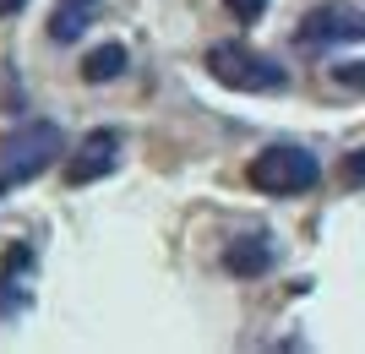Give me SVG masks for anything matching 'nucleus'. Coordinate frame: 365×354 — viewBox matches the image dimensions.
I'll return each mask as SVG.
<instances>
[{
	"label": "nucleus",
	"mask_w": 365,
	"mask_h": 354,
	"mask_svg": "<svg viewBox=\"0 0 365 354\" xmlns=\"http://www.w3.org/2000/svg\"><path fill=\"white\" fill-rule=\"evenodd\" d=\"M207 77L229 93H284L289 88V66H278L273 55H262L240 38H224V44L207 49Z\"/></svg>",
	"instance_id": "nucleus-2"
},
{
	"label": "nucleus",
	"mask_w": 365,
	"mask_h": 354,
	"mask_svg": "<svg viewBox=\"0 0 365 354\" xmlns=\"http://www.w3.org/2000/svg\"><path fill=\"white\" fill-rule=\"evenodd\" d=\"M224 267L235 278H262L267 267H273V240L262 229H251V234H235L229 240V251H224Z\"/></svg>",
	"instance_id": "nucleus-6"
},
{
	"label": "nucleus",
	"mask_w": 365,
	"mask_h": 354,
	"mask_svg": "<svg viewBox=\"0 0 365 354\" xmlns=\"http://www.w3.org/2000/svg\"><path fill=\"white\" fill-rule=\"evenodd\" d=\"M115 164H120V131L98 125V131H88V137L76 142L71 164H66V185H93V180H104V175H115Z\"/></svg>",
	"instance_id": "nucleus-5"
},
{
	"label": "nucleus",
	"mask_w": 365,
	"mask_h": 354,
	"mask_svg": "<svg viewBox=\"0 0 365 354\" xmlns=\"http://www.w3.org/2000/svg\"><path fill=\"white\" fill-rule=\"evenodd\" d=\"M28 0H0V16H11V11H22Z\"/></svg>",
	"instance_id": "nucleus-12"
},
{
	"label": "nucleus",
	"mask_w": 365,
	"mask_h": 354,
	"mask_svg": "<svg viewBox=\"0 0 365 354\" xmlns=\"http://www.w3.org/2000/svg\"><path fill=\"white\" fill-rule=\"evenodd\" d=\"M125 77V44H98L88 49V61H82V82H93V88H104V82Z\"/></svg>",
	"instance_id": "nucleus-8"
},
{
	"label": "nucleus",
	"mask_w": 365,
	"mask_h": 354,
	"mask_svg": "<svg viewBox=\"0 0 365 354\" xmlns=\"http://www.w3.org/2000/svg\"><path fill=\"white\" fill-rule=\"evenodd\" d=\"M344 180H349V185H365V147L349 158V164H344Z\"/></svg>",
	"instance_id": "nucleus-11"
},
{
	"label": "nucleus",
	"mask_w": 365,
	"mask_h": 354,
	"mask_svg": "<svg viewBox=\"0 0 365 354\" xmlns=\"http://www.w3.org/2000/svg\"><path fill=\"white\" fill-rule=\"evenodd\" d=\"M327 77H333L338 88H349V93H365V61H344V66H327Z\"/></svg>",
	"instance_id": "nucleus-9"
},
{
	"label": "nucleus",
	"mask_w": 365,
	"mask_h": 354,
	"mask_svg": "<svg viewBox=\"0 0 365 354\" xmlns=\"http://www.w3.org/2000/svg\"><path fill=\"white\" fill-rule=\"evenodd\" d=\"M245 180L262 197H305V191L322 185V164H317V153H305L294 142H273V147H262L245 164Z\"/></svg>",
	"instance_id": "nucleus-3"
},
{
	"label": "nucleus",
	"mask_w": 365,
	"mask_h": 354,
	"mask_svg": "<svg viewBox=\"0 0 365 354\" xmlns=\"http://www.w3.org/2000/svg\"><path fill=\"white\" fill-rule=\"evenodd\" d=\"M66 153V131L55 120H22L0 137V197L33 185L44 170H55Z\"/></svg>",
	"instance_id": "nucleus-1"
},
{
	"label": "nucleus",
	"mask_w": 365,
	"mask_h": 354,
	"mask_svg": "<svg viewBox=\"0 0 365 354\" xmlns=\"http://www.w3.org/2000/svg\"><path fill=\"white\" fill-rule=\"evenodd\" d=\"M229 6V16H235V22H257L262 11H267V0H224Z\"/></svg>",
	"instance_id": "nucleus-10"
},
{
	"label": "nucleus",
	"mask_w": 365,
	"mask_h": 354,
	"mask_svg": "<svg viewBox=\"0 0 365 354\" xmlns=\"http://www.w3.org/2000/svg\"><path fill=\"white\" fill-rule=\"evenodd\" d=\"M305 49H327V44H365V11L349 0H327V6H311L294 28Z\"/></svg>",
	"instance_id": "nucleus-4"
},
{
	"label": "nucleus",
	"mask_w": 365,
	"mask_h": 354,
	"mask_svg": "<svg viewBox=\"0 0 365 354\" xmlns=\"http://www.w3.org/2000/svg\"><path fill=\"white\" fill-rule=\"evenodd\" d=\"M93 11H98V0H61L55 6V16H49V38L55 44H71V38H82L93 22Z\"/></svg>",
	"instance_id": "nucleus-7"
}]
</instances>
